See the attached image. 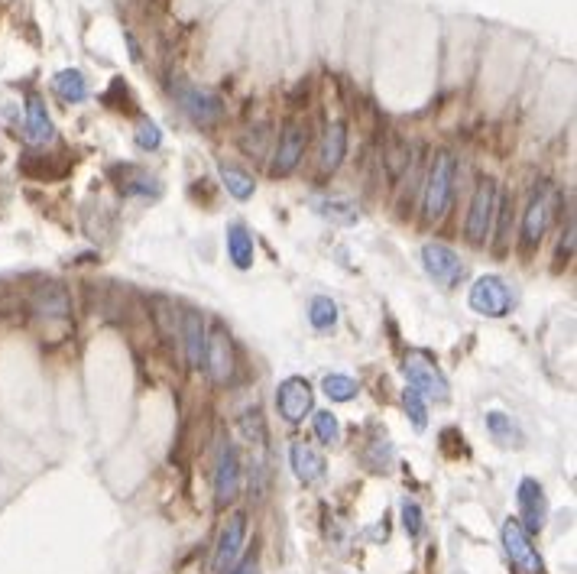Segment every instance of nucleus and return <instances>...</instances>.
<instances>
[{
	"instance_id": "f257e3e1",
	"label": "nucleus",
	"mask_w": 577,
	"mask_h": 574,
	"mask_svg": "<svg viewBox=\"0 0 577 574\" xmlns=\"http://www.w3.org/2000/svg\"><path fill=\"white\" fill-rule=\"evenodd\" d=\"M454 179H458V163H454L451 150L435 153L432 166H428V176L422 182V218L428 224H435L448 215L451 195H454Z\"/></svg>"
},
{
	"instance_id": "f03ea898",
	"label": "nucleus",
	"mask_w": 577,
	"mask_h": 574,
	"mask_svg": "<svg viewBox=\"0 0 577 574\" xmlns=\"http://www.w3.org/2000/svg\"><path fill=\"white\" fill-rule=\"evenodd\" d=\"M402 377H406L412 390H419L425 399L448 403V396H451L448 377L441 373V367L435 364V357L428 351H409L406 357H402Z\"/></svg>"
},
{
	"instance_id": "7ed1b4c3",
	"label": "nucleus",
	"mask_w": 577,
	"mask_h": 574,
	"mask_svg": "<svg viewBox=\"0 0 577 574\" xmlns=\"http://www.w3.org/2000/svg\"><path fill=\"white\" fill-rule=\"evenodd\" d=\"M555 221V189L548 182H542L539 189L532 192L526 211H522V250H535L545 240L548 228Z\"/></svg>"
},
{
	"instance_id": "20e7f679",
	"label": "nucleus",
	"mask_w": 577,
	"mask_h": 574,
	"mask_svg": "<svg viewBox=\"0 0 577 574\" xmlns=\"http://www.w3.org/2000/svg\"><path fill=\"white\" fill-rule=\"evenodd\" d=\"M496 198H500V189H496V179L483 176L474 189L471 198V211H467V224H464V234L471 240L474 247L487 244V237L493 231V218H496Z\"/></svg>"
},
{
	"instance_id": "39448f33",
	"label": "nucleus",
	"mask_w": 577,
	"mask_h": 574,
	"mask_svg": "<svg viewBox=\"0 0 577 574\" xmlns=\"http://www.w3.org/2000/svg\"><path fill=\"white\" fill-rule=\"evenodd\" d=\"M500 536H503V552H506L509 565H513L516 574H545L542 555L532 545V536H529L526 529H522L519 519L509 516L506 523H503V529H500Z\"/></svg>"
},
{
	"instance_id": "423d86ee",
	"label": "nucleus",
	"mask_w": 577,
	"mask_h": 574,
	"mask_svg": "<svg viewBox=\"0 0 577 574\" xmlns=\"http://www.w3.org/2000/svg\"><path fill=\"white\" fill-rule=\"evenodd\" d=\"M172 95H176L179 108L189 114V120L198 127H214L224 117V101L214 95V91H205L189 82H172Z\"/></svg>"
},
{
	"instance_id": "0eeeda50",
	"label": "nucleus",
	"mask_w": 577,
	"mask_h": 574,
	"mask_svg": "<svg viewBox=\"0 0 577 574\" xmlns=\"http://www.w3.org/2000/svg\"><path fill=\"white\" fill-rule=\"evenodd\" d=\"M471 309L483 318H506L513 312V292H509L503 276H480L477 283L471 286Z\"/></svg>"
},
{
	"instance_id": "6e6552de",
	"label": "nucleus",
	"mask_w": 577,
	"mask_h": 574,
	"mask_svg": "<svg viewBox=\"0 0 577 574\" xmlns=\"http://www.w3.org/2000/svg\"><path fill=\"white\" fill-rule=\"evenodd\" d=\"M240 477H244L240 451L234 442H224L218 451V464H214V503H218V510L240 497Z\"/></svg>"
},
{
	"instance_id": "1a4fd4ad",
	"label": "nucleus",
	"mask_w": 577,
	"mask_h": 574,
	"mask_svg": "<svg viewBox=\"0 0 577 574\" xmlns=\"http://www.w3.org/2000/svg\"><path fill=\"white\" fill-rule=\"evenodd\" d=\"M422 266H425V273L432 276L441 289H458L464 273H467L458 253H454L448 244H435V240L422 247Z\"/></svg>"
},
{
	"instance_id": "9d476101",
	"label": "nucleus",
	"mask_w": 577,
	"mask_h": 574,
	"mask_svg": "<svg viewBox=\"0 0 577 574\" xmlns=\"http://www.w3.org/2000/svg\"><path fill=\"white\" fill-rule=\"evenodd\" d=\"M305 146H308V133L299 120H289L279 133V143H276V153H273V163H270V176L276 179H286L299 169L302 156H305Z\"/></svg>"
},
{
	"instance_id": "9b49d317",
	"label": "nucleus",
	"mask_w": 577,
	"mask_h": 574,
	"mask_svg": "<svg viewBox=\"0 0 577 574\" xmlns=\"http://www.w3.org/2000/svg\"><path fill=\"white\" fill-rule=\"evenodd\" d=\"M516 500H519V516L516 519L522 523V529H526L529 536L542 532L545 523H548V497H545V490H542L539 480H535V477H522Z\"/></svg>"
},
{
	"instance_id": "f8f14e48",
	"label": "nucleus",
	"mask_w": 577,
	"mask_h": 574,
	"mask_svg": "<svg viewBox=\"0 0 577 574\" xmlns=\"http://www.w3.org/2000/svg\"><path fill=\"white\" fill-rule=\"evenodd\" d=\"M276 409L289 425L305 422V416L312 412V383L305 377H286L276 386Z\"/></svg>"
},
{
	"instance_id": "ddd939ff",
	"label": "nucleus",
	"mask_w": 577,
	"mask_h": 574,
	"mask_svg": "<svg viewBox=\"0 0 577 574\" xmlns=\"http://www.w3.org/2000/svg\"><path fill=\"white\" fill-rule=\"evenodd\" d=\"M205 367H208V377H211L214 386H224L227 380L234 377V344H231V335H227L221 325L208 335Z\"/></svg>"
},
{
	"instance_id": "4468645a",
	"label": "nucleus",
	"mask_w": 577,
	"mask_h": 574,
	"mask_svg": "<svg viewBox=\"0 0 577 574\" xmlns=\"http://www.w3.org/2000/svg\"><path fill=\"white\" fill-rule=\"evenodd\" d=\"M244 539H247V516L244 513H234L227 519V526L221 529V539H218V549H214V574H227L234 568L240 549H244Z\"/></svg>"
},
{
	"instance_id": "2eb2a0df",
	"label": "nucleus",
	"mask_w": 577,
	"mask_h": 574,
	"mask_svg": "<svg viewBox=\"0 0 577 574\" xmlns=\"http://www.w3.org/2000/svg\"><path fill=\"white\" fill-rule=\"evenodd\" d=\"M33 312L46 322H65L72 315V299H69V289L62 283H43L36 289L33 296Z\"/></svg>"
},
{
	"instance_id": "dca6fc26",
	"label": "nucleus",
	"mask_w": 577,
	"mask_h": 574,
	"mask_svg": "<svg viewBox=\"0 0 577 574\" xmlns=\"http://www.w3.org/2000/svg\"><path fill=\"white\" fill-rule=\"evenodd\" d=\"M289 461H292V471H295V477L302 480L305 487H312V484H318L321 477H325V455L315 448V445H308V442H295L292 448H289Z\"/></svg>"
},
{
	"instance_id": "f3484780",
	"label": "nucleus",
	"mask_w": 577,
	"mask_h": 574,
	"mask_svg": "<svg viewBox=\"0 0 577 574\" xmlns=\"http://www.w3.org/2000/svg\"><path fill=\"white\" fill-rule=\"evenodd\" d=\"M26 140L33 146H46L56 140V127H52V117L39 95L26 98Z\"/></svg>"
},
{
	"instance_id": "a211bd4d",
	"label": "nucleus",
	"mask_w": 577,
	"mask_h": 574,
	"mask_svg": "<svg viewBox=\"0 0 577 574\" xmlns=\"http://www.w3.org/2000/svg\"><path fill=\"white\" fill-rule=\"evenodd\" d=\"M182 338H185V357L192 367H205V344H208V328L201 312L189 309L182 315Z\"/></svg>"
},
{
	"instance_id": "6ab92c4d",
	"label": "nucleus",
	"mask_w": 577,
	"mask_h": 574,
	"mask_svg": "<svg viewBox=\"0 0 577 574\" xmlns=\"http://www.w3.org/2000/svg\"><path fill=\"white\" fill-rule=\"evenodd\" d=\"M227 260H231L237 270H250L253 266V257H257V244H253V234L244 228L240 221H234L231 228H227Z\"/></svg>"
},
{
	"instance_id": "aec40b11",
	"label": "nucleus",
	"mask_w": 577,
	"mask_h": 574,
	"mask_svg": "<svg viewBox=\"0 0 577 574\" xmlns=\"http://www.w3.org/2000/svg\"><path fill=\"white\" fill-rule=\"evenodd\" d=\"M344 156H347V127L331 124L325 130V140H321V156H318L321 172H338Z\"/></svg>"
},
{
	"instance_id": "412c9836",
	"label": "nucleus",
	"mask_w": 577,
	"mask_h": 574,
	"mask_svg": "<svg viewBox=\"0 0 577 574\" xmlns=\"http://www.w3.org/2000/svg\"><path fill=\"white\" fill-rule=\"evenodd\" d=\"M52 88L65 104H82L88 98V78L78 69H62L56 78H52Z\"/></svg>"
},
{
	"instance_id": "4be33fe9",
	"label": "nucleus",
	"mask_w": 577,
	"mask_h": 574,
	"mask_svg": "<svg viewBox=\"0 0 577 574\" xmlns=\"http://www.w3.org/2000/svg\"><path fill=\"white\" fill-rule=\"evenodd\" d=\"M221 182L227 195L237 198V202H247V198H253V192H257V182H253L250 172L234 163H221Z\"/></svg>"
},
{
	"instance_id": "5701e85b",
	"label": "nucleus",
	"mask_w": 577,
	"mask_h": 574,
	"mask_svg": "<svg viewBox=\"0 0 577 574\" xmlns=\"http://www.w3.org/2000/svg\"><path fill=\"white\" fill-rule=\"evenodd\" d=\"M315 211L334 224H357L360 221L357 205L347 202V198H321V202H315Z\"/></svg>"
},
{
	"instance_id": "b1692460",
	"label": "nucleus",
	"mask_w": 577,
	"mask_h": 574,
	"mask_svg": "<svg viewBox=\"0 0 577 574\" xmlns=\"http://www.w3.org/2000/svg\"><path fill=\"white\" fill-rule=\"evenodd\" d=\"M308 322H312L315 331H331L338 325V302L328 296H315L312 305H308Z\"/></svg>"
},
{
	"instance_id": "393cba45",
	"label": "nucleus",
	"mask_w": 577,
	"mask_h": 574,
	"mask_svg": "<svg viewBox=\"0 0 577 574\" xmlns=\"http://www.w3.org/2000/svg\"><path fill=\"white\" fill-rule=\"evenodd\" d=\"M487 432L493 435V442L500 445H519V429L506 412H496V409L487 412Z\"/></svg>"
},
{
	"instance_id": "a878e982",
	"label": "nucleus",
	"mask_w": 577,
	"mask_h": 574,
	"mask_svg": "<svg viewBox=\"0 0 577 574\" xmlns=\"http://www.w3.org/2000/svg\"><path fill=\"white\" fill-rule=\"evenodd\" d=\"M321 390H325L331 403H351L357 396V383L351 377H344V373H328V377L321 380Z\"/></svg>"
},
{
	"instance_id": "bb28decb",
	"label": "nucleus",
	"mask_w": 577,
	"mask_h": 574,
	"mask_svg": "<svg viewBox=\"0 0 577 574\" xmlns=\"http://www.w3.org/2000/svg\"><path fill=\"white\" fill-rule=\"evenodd\" d=\"M312 425H315V438L321 445H334V442H341V422L334 412L328 409H321L312 416Z\"/></svg>"
},
{
	"instance_id": "cd10ccee",
	"label": "nucleus",
	"mask_w": 577,
	"mask_h": 574,
	"mask_svg": "<svg viewBox=\"0 0 577 574\" xmlns=\"http://www.w3.org/2000/svg\"><path fill=\"white\" fill-rule=\"evenodd\" d=\"M402 406H406L415 429H425V425H428V399L419 390L406 386V393H402Z\"/></svg>"
},
{
	"instance_id": "c85d7f7f",
	"label": "nucleus",
	"mask_w": 577,
	"mask_h": 574,
	"mask_svg": "<svg viewBox=\"0 0 577 574\" xmlns=\"http://www.w3.org/2000/svg\"><path fill=\"white\" fill-rule=\"evenodd\" d=\"M133 137H137V146H140L143 153H153V150L163 146V130H159V124H156V120H150V117L140 120Z\"/></svg>"
},
{
	"instance_id": "c756f323",
	"label": "nucleus",
	"mask_w": 577,
	"mask_h": 574,
	"mask_svg": "<svg viewBox=\"0 0 577 574\" xmlns=\"http://www.w3.org/2000/svg\"><path fill=\"white\" fill-rule=\"evenodd\" d=\"M496 215H500V228H496V250H506V244H509V215H513V195L500 192V198H496Z\"/></svg>"
},
{
	"instance_id": "7c9ffc66",
	"label": "nucleus",
	"mask_w": 577,
	"mask_h": 574,
	"mask_svg": "<svg viewBox=\"0 0 577 574\" xmlns=\"http://www.w3.org/2000/svg\"><path fill=\"white\" fill-rule=\"evenodd\" d=\"M399 510H402V526H406V532L412 539H419L422 536V506L415 503L412 497H406Z\"/></svg>"
},
{
	"instance_id": "2f4dec72",
	"label": "nucleus",
	"mask_w": 577,
	"mask_h": 574,
	"mask_svg": "<svg viewBox=\"0 0 577 574\" xmlns=\"http://www.w3.org/2000/svg\"><path fill=\"white\" fill-rule=\"evenodd\" d=\"M571 253H574V221H568V231H565V237H561V244H558V266L568 263Z\"/></svg>"
},
{
	"instance_id": "473e14b6",
	"label": "nucleus",
	"mask_w": 577,
	"mask_h": 574,
	"mask_svg": "<svg viewBox=\"0 0 577 574\" xmlns=\"http://www.w3.org/2000/svg\"><path fill=\"white\" fill-rule=\"evenodd\" d=\"M227 574H257V552H253V555H247L244 562H240L237 568H231Z\"/></svg>"
}]
</instances>
